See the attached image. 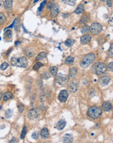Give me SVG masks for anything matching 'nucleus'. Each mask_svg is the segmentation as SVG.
I'll use <instances>...</instances> for the list:
<instances>
[{"mask_svg": "<svg viewBox=\"0 0 113 143\" xmlns=\"http://www.w3.org/2000/svg\"><path fill=\"white\" fill-rule=\"evenodd\" d=\"M11 64L13 66L22 67V68L26 67L27 63H28L27 59L25 57H21L20 58L12 57L11 59Z\"/></svg>", "mask_w": 113, "mask_h": 143, "instance_id": "obj_1", "label": "nucleus"}, {"mask_svg": "<svg viewBox=\"0 0 113 143\" xmlns=\"http://www.w3.org/2000/svg\"><path fill=\"white\" fill-rule=\"evenodd\" d=\"M94 59H95V55L94 54H87L82 58L80 62V66L83 68H87L89 65L93 63Z\"/></svg>", "mask_w": 113, "mask_h": 143, "instance_id": "obj_2", "label": "nucleus"}, {"mask_svg": "<svg viewBox=\"0 0 113 143\" xmlns=\"http://www.w3.org/2000/svg\"><path fill=\"white\" fill-rule=\"evenodd\" d=\"M102 113V109L99 107H96V106H93L90 107L88 109V112L87 114L89 117L92 118H98L101 116Z\"/></svg>", "mask_w": 113, "mask_h": 143, "instance_id": "obj_3", "label": "nucleus"}, {"mask_svg": "<svg viewBox=\"0 0 113 143\" xmlns=\"http://www.w3.org/2000/svg\"><path fill=\"white\" fill-rule=\"evenodd\" d=\"M93 70L97 74H103L107 71V66L103 63H98L94 65Z\"/></svg>", "mask_w": 113, "mask_h": 143, "instance_id": "obj_4", "label": "nucleus"}, {"mask_svg": "<svg viewBox=\"0 0 113 143\" xmlns=\"http://www.w3.org/2000/svg\"><path fill=\"white\" fill-rule=\"evenodd\" d=\"M102 30V26L101 24L96 22L93 23L91 26L90 27V32L91 33V34H94V35H96L100 33Z\"/></svg>", "mask_w": 113, "mask_h": 143, "instance_id": "obj_5", "label": "nucleus"}, {"mask_svg": "<svg viewBox=\"0 0 113 143\" xmlns=\"http://www.w3.org/2000/svg\"><path fill=\"white\" fill-rule=\"evenodd\" d=\"M56 80L60 85H65L68 81V76L64 74H59L56 76Z\"/></svg>", "mask_w": 113, "mask_h": 143, "instance_id": "obj_6", "label": "nucleus"}, {"mask_svg": "<svg viewBox=\"0 0 113 143\" xmlns=\"http://www.w3.org/2000/svg\"><path fill=\"white\" fill-rule=\"evenodd\" d=\"M40 111L38 109H31L28 111L27 113V116L29 119L31 120H34L39 116Z\"/></svg>", "mask_w": 113, "mask_h": 143, "instance_id": "obj_7", "label": "nucleus"}, {"mask_svg": "<svg viewBox=\"0 0 113 143\" xmlns=\"http://www.w3.org/2000/svg\"><path fill=\"white\" fill-rule=\"evenodd\" d=\"M69 93L68 90H62V91L60 92V93L58 94V99L60 102H66L67 99H68Z\"/></svg>", "mask_w": 113, "mask_h": 143, "instance_id": "obj_8", "label": "nucleus"}, {"mask_svg": "<svg viewBox=\"0 0 113 143\" xmlns=\"http://www.w3.org/2000/svg\"><path fill=\"white\" fill-rule=\"evenodd\" d=\"M59 12V8L57 4H53L52 7L51 8V16L52 18L56 17Z\"/></svg>", "mask_w": 113, "mask_h": 143, "instance_id": "obj_9", "label": "nucleus"}, {"mask_svg": "<svg viewBox=\"0 0 113 143\" xmlns=\"http://www.w3.org/2000/svg\"><path fill=\"white\" fill-rule=\"evenodd\" d=\"M110 81H111V77L108 76H105L100 79V84L102 86H105L109 84Z\"/></svg>", "mask_w": 113, "mask_h": 143, "instance_id": "obj_10", "label": "nucleus"}, {"mask_svg": "<svg viewBox=\"0 0 113 143\" xmlns=\"http://www.w3.org/2000/svg\"><path fill=\"white\" fill-rule=\"evenodd\" d=\"M91 39H92V37L90 34H85L84 36H81L80 41L82 44H87L90 42Z\"/></svg>", "mask_w": 113, "mask_h": 143, "instance_id": "obj_11", "label": "nucleus"}, {"mask_svg": "<svg viewBox=\"0 0 113 143\" xmlns=\"http://www.w3.org/2000/svg\"><path fill=\"white\" fill-rule=\"evenodd\" d=\"M102 109L104 111H110L113 109L111 103L109 102V101H105L102 104Z\"/></svg>", "mask_w": 113, "mask_h": 143, "instance_id": "obj_12", "label": "nucleus"}, {"mask_svg": "<svg viewBox=\"0 0 113 143\" xmlns=\"http://www.w3.org/2000/svg\"><path fill=\"white\" fill-rule=\"evenodd\" d=\"M73 140H74L73 137L70 134H66V135H64L63 138H62V142L65 143H72Z\"/></svg>", "mask_w": 113, "mask_h": 143, "instance_id": "obj_13", "label": "nucleus"}, {"mask_svg": "<svg viewBox=\"0 0 113 143\" xmlns=\"http://www.w3.org/2000/svg\"><path fill=\"white\" fill-rule=\"evenodd\" d=\"M78 84L76 82H72L68 85V88L72 92H75L77 90Z\"/></svg>", "mask_w": 113, "mask_h": 143, "instance_id": "obj_14", "label": "nucleus"}, {"mask_svg": "<svg viewBox=\"0 0 113 143\" xmlns=\"http://www.w3.org/2000/svg\"><path fill=\"white\" fill-rule=\"evenodd\" d=\"M66 122L65 120H60V121H58V123L56 124V128L58 130H62V129H64V127L66 126Z\"/></svg>", "mask_w": 113, "mask_h": 143, "instance_id": "obj_15", "label": "nucleus"}, {"mask_svg": "<svg viewBox=\"0 0 113 143\" xmlns=\"http://www.w3.org/2000/svg\"><path fill=\"white\" fill-rule=\"evenodd\" d=\"M40 135H41V137L43 138V139L48 138V137H49V132H48V130H47V128H44L41 130Z\"/></svg>", "mask_w": 113, "mask_h": 143, "instance_id": "obj_16", "label": "nucleus"}, {"mask_svg": "<svg viewBox=\"0 0 113 143\" xmlns=\"http://www.w3.org/2000/svg\"><path fill=\"white\" fill-rule=\"evenodd\" d=\"M12 1H13V0H5V1L3 3V6L5 9L7 10L10 9L12 7Z\"/></svg>", "mask_w": 113, "mask_h": 143, "instance_id": "obj_17", "label": "nucleus"}, {"mask_svg": "<svg viewBox=\"0 0 113 143\" xmlns=\"http://www.w3.org/2000/svg\"><path fill=\"white\" fill-rule=\"evenodd\" d=\"M77 69L75 68V67H72L70 69V72H69V76L71 78H74L77 74Z\"/></svg>", "mask_w": 113, "mask_h": 143, "instance_id": "obj_18", "label": "nucleus"}, {"mask_svg": "<svg viewBox=\"0 0 113 143\" xmlns=\"http://www.w3.org/2000/svg\"><path fill=\"white\" fill-rule=\"evenodd\" d=\"M84 9H85V7H84V5L83 4H80L77 8L75 9V13L77 14H80L83 13V12L84 11Z\"/></svg>", "mask_w": 113, "mask_h": 143, "instance_id": "obj_19", "label": "nucleus"}, {"mask_svg": "<svg viewBox=\"0 0 113 143\" xmlns=\"http://www.w3.org/2000/svg\"><path fill=\"white\" fill-rule=\"evenodd\" d=\"M13 98V95L11 92H7L5 93L4 94L3 96V100L4 101H7V100H9V99H12Z\"/></svg>", "mask_w": 113, "mask_h": 143, "instance_id": "obj_20", "label": "nucleus"}, {"mask_svg": "<svg viewBox=\"0 0 113 143\" xmlns=\"http://www.w3.org/2000/svg\"><path fill=\"white\" fill-rule=\"evenodd\" d=\"M46 55H47L46 52H41L40 54H39L37 55V57H36V61H40V60H42V59H44V58L46 57Z\"/></svg>", "mask_w": 113, "mask_h": 143, "instance_id": "obj_21", "label": "nucleus"}, {"mask_svg": "<svg viewBox=\"0 0 113 143\" xmlns=\"http://www.w3.org/2000/svg\"><path fill=\"white\" fill-rule=\"evenodd\" d=\"M62 1L66 5L70 6H74L75 5L76 0H62Z\"/></svg>", "mask_w": 113, "mask_h": 143, "instance_id": "obj_22", "label": "nucleus"}, {"mask_svg": "<svg viewBox=\"0 0 113 143\" xmlns=\"http://www.w3.org/2000/svg\"><path fill=\"white\" fill-rule=\"evenodd\" d=\"M74 62V58L72 56H69L65 59V61H64V63H66V64H68V65H72L73 64Z\"/></svg>", "mask_w": 113, "mask_h": 143, "instance_id": "obj_23", "label": "nucleus"}, {"mask_svg": "<svg viewBox=\"0 0 113 143\" xmlns=\"http://www.w3.org/2000/svg\"><path fill=\"white\" fill-rule=\"evenodd\" d=\"M57 71H58V69L56 66H51L49 68V72L54 76H55L57 74Z\"/></svg>", "mask_w": 113, "mask_h": 143, "instance_id": "obj_24", "label": "nucleus"}, {"mask_svg": "<svg viewBox=\"0 0 113 143\" xmlns=\"http://www.w3.org/2000/svg\"><path fill=\"white\" fill-rule=\"evenodd\" d=\"M90 30V27L88 25H85L81 28V33L82 34H85Z\"/></svg>", "mask_w": 113, "mask_h": 143, "instance_id": "obj_25", "label": "nucleus"}, {"mask_svg": "<svg viewBox=\"0 0 113 143\" xmlns=\"http://www.w3.org/2000/svg\"><path fill=\"white\" fill-rule=\"evenodd\" d=\"M89 21V18L87 15H83L80 19V23H86Z\"/></svg>", "mask_w": 113, "mask_h": 143, "instance_id": "obj_26", "label": "nucleus"}, {"mask_svg": "<svg viewBox=\"0 0 113 143\" xmlns=\"http://www.w3.org/2000/svg\"><path fill=\"white\" fill-rule=\"evenodd\" d=\"M12 114H13V111H12V109H7L5 111V116L6 118H11L12 116Z\"/></svg>", "mask_w": 113, "mask_h": 143, "instance_id": "obj_27", "label": "nucleus"}, {"mask_svg": "<svg viewBox=\"0 0 113 143\" xmlns=\"http://www.w3.org/2000/svg\"><path fill=\"white\" fill-rule=\"evenodd\" d=\"M4 36L7 39H9L12 36V31L11 30H6L4 33Z\"/></svg>", "mask_w": 113, "mask_h": 143, "instance_id": "obj_28", "label": "nucleus"}, {"mask_svg": "<svg viewBox=\"0 0 113 143\" xmlns=\"http://www.w3.org/2000/svg\"><path fill=\"white\" fill-rule=\"evenodd\" d=\"M74 42V40L69 38V39H68V40H66V42H64V44H65L66 46H68V47H70V46H72V45H73Z\"/></svg>", "mask_w": 113, "mask_h": 143, "instance_id": "obj_29", "label": "nucleus"}, {"mask_svg": "<svg viewBox=\"0 0 113 143\" xmlns=\"http://www.w3.org/2000/svg\"><path fill=\"white\" fill-rule=\"evenodd\" d=\"M6 22V18L3 14L0 12V25L3 24Z\"/></svg>", "mask_w": 113, "mask_h": 143, "instance_id": "obj_30", "label": "nucleus"}, {"mask_svg": "<svg viewBox=\"0 0 113 143\" xmlns=\"http://www.w3.org/2000/svg\"><path fill=\"white\" fill-rule=\"evenodd\" d=\"M42 66H43V64H42V63H40V62H38V63H36V64L34 65L33 68H34V70H38L40 69V68H41Z\"/></svg>", "mask_w": 113, "mask_h": 143, "instance_id": "obj_31", "label": "nucleus"}, {"mask_svg": "<svg viewBox=\"0 0 113 143\" xmlns=\"http://www.w3.org/2000/svg\"><path fill=\"white\" fill-rule=\"evenodd\" d=\"M26 133H27V128L25 127V126H24V127L23 128L22 132V134H21L20 138L22 139H24L25 136V135H26Z\"/></svg>", "mask_w": 113, "mask_h": 143, "instance_id": "obj_32", "label": "nucleus"}, {"mask_svg": "<svg viewBox=\"0 0 113 143\" xmlns=\"http://www.w3.org/2000/svg\"><path fill=\"white\" fill-rule=\"evenodd\" d=\"M8 67H9V64L7 63H3V64H1V65L0 66V68L2 70H5Z\"/></svg>", "mask_w": 113, "mask_h": 143, "instance_id": "obj_33", "label": "nucleus"}, {"mask_svg": "<svg viewBox=\"0 0 113 143\" xmlns=\"http://www.w3.org/2000/svg\"><path fill=\"white\" fill-rule=\"evenodd\" d=\"M109 55L113 58V43H112L110 46L109 50Z\"/></svg>", "mask_w": 113, "mask_h": 143, "instance_id": "obj_34", "label": "nucleus"}, {"mask_svg": "<svg viewBox=\"0 0 113 143\" xmlns=\"http://www.w3.org/2000/svg\"><path fill=\"white\" fill-rule=\"evenodd\" d=\"M42 78L45 79H47L50 77V74L47 72H44L42 74Z\"/></svg>", "mask_w": 113, "mask_h": 143, "instance_id": "obj_35", "label": "nucleus"}, {"mask_svg": "<svg viewBox=\"0 0 113 143\" xmlns=\"http://www.w3.org/2000/svg\"><path fill=\"white\" fill-rule=\"evenodd\" d=\"M109 23L111 27H113V13L110 16L109 19Z\"/></svg>", "mask_w": 113, "mask_h": 143, "instance_id": "obj_36", "label": "nucleus"}, {"mask_svg": "<svg viewBox=\"0 0 113 143\" xmlns=\"http://www.w3.org/2000/svg\"><path fill=\"white\" fill-rule=\"evenodd\" d=\"M38 137H39V134L37 132H34L32 134V138L33 139H38Z\"/></svg>", "mask_w": 113, "mask_h": 143, "instance_id": "obj_37", "label": "nucleus"}, {"mask_svg": "<svg viewBox=\"0 0 113 143\" xmlns=\"http://www.w3.org/2000/svg\"><path fill=\"white\" fill-rule=\"evenodd\" d=\"M45 3H46V1H43L41 4H40V6L39 8H38V11L39 12L42 11V10L43 9L44 7L45 6Z\"/></svg>", "mask_w": 113, "mask_h": 143, "instance_id": "obj_38", "label": "nucleus"}, {"mask_svg": "<svg viewBox=\"0 0 113 143\" xmlns=\"http://www.w3.org/2000/svg\"><path fill=\"white\" fill-rule=\"evenodd\" d=\"M108 68L110 70L113 72V62H111V63H110L108 65Z\"/></svg>", "mask_w": 113, "mask_h": 143, "instance_id": "obj_39", "label": "nucleus"}, {"mask_svg": "<svg viewBox=\"0 0 113 143\" xmlns=\"http://www.w3.org/2000/svg\"><path fill=\"white\" fill-rule=\"evenodd\" d=\"M18 109L19 112H20V113H22L23 111V109H24V107H23L22 104H20V105L18 107Z\"/></svg>", "mask_w": 113, "mask_h": 143, "instance_id": "obj_40", "label": "nucleus"}, {"mask_svg": "<svg viewBox=\"0 0 113 143\" xmlns=\"http://www.w3.org/2000/svg\"><path fill=\"white\" fill-rule=\"evenodd\" d=\"M112 5H113V1H112V0H107V7H112Z\"/></svg>", "mask_w": 113, "mask_h": 143, "instance_id": "obj_41", "label": "nucleus"}, {"mask_svg": "<svg viewBox=\"0 0 113 143\" xmlns=\"http://www.w3.org/2000/svg\"><path fill=\"white\" fill-rule=\"evenodd\" d=\"M52 6H53V5H52V2L50 1L49 2V3L48 4V5H47V8H48V9H51V8L52 7Z\"/></svg>", "mask_w": 113, "mask_h": 143, "instance_id": "obj_42", "label": "nucleus"}, {"mask_svg": "<svg viewBox=\"0 0 113 143\" xmlns=\"http://www.w3.org/2000/svg\"><path fill=\"white\" fill-rule=\"evenodd\" d=\"M3 0H0V9L3 7Z\"/></svg>", "mask_w": 113, "mask_h": 143, "instance_id": "obj_43", "label": "nucleus"}, {"mask_svg": "<svg viewBox=\"0 0 113 143\" xmlns=\"http://www.w3.org/2000/svg\"><path fill=\"white\" fill-rule=\"evenodd\" d=\"M15 142H16V139H13L12 140V141H11L9 143H15Z\"/></svg>", "mask_w": 113, "mask_h": 143, "instance_id": "obj_44", "label": "nucleus"}, {"mask_svg": "<svg viewBox=\"0 0 113 143\" xmlns=\"http://www.w3.org/2000/svg\"><path fill=\"white\" fill-rule=\"evenodd\" d=\"M18 44H20V41H16V42L15 44V46H17Z\"/></svg>", "mask_w": 113, "mask_h": 143, "instance_id": "obj_45", "label": "nucleus"}, {"mask_svg": "<svg viewBox=\"0 0 113 143\" xmlns=\"http://www.w3.org/2000/svg\"><path fill=\"white\" fill-rule=\"evenodd\" d=\"M1 98H2V94L0 92V100L1 99Z\"/></svg>", "mask_w": 113, "mask_h": 143, "instance_id": "obj_46", "label": "nucleus"}, {"mask_svg": "<svg viewBox=\"0 0 113 143\" xmlns=\"http://www.w3.org/2000/svg\"><path fill=\"white\" fill-rule=\"evenodd\" d=\"M102 1V2H103V3H104V2H105L107 0H101Z\"/></svg>", "mask_w": 113, "mask_h": 143, "instance_id": "obj_47", "label": "nucleus"}, {"mask_svg": "<svg viewBox=\"0 0 113 143\" xmlns=\"http://www.w3.org/2000/svg\"><path fill=\"white\" fill-rule=\"evenodd\" d=\"M38 1V0H34V3H36V2Z\"/></svg>", "mask_w": 113, "mask_h": 143, "instance_id": "obj_48", "label": "nucleus"}, {"mask_svg": "<svg viewBox=\"0 0 113 143\" xmlns=\"http://www.w3.org/2000/svg\"><path fill=\"white\" fill-rule=\"evenodd\" d=\"M19 1H25V0H19Z\"/></svg>", "mask_w": 113, "mask_h": 143, "instance_id": "obj_49", "label": "nucleus"}, {"mask_svg": "<svg viewBox=\"0 0 113 143\" xmlns=\"http://www.w3.org/2000/svg\"><path fill=\"white\" fill-rule=\"evenodd\" d=\"M1 106H0V110H1Z\"/></svg>", "mask_w": 113, "mask_h": 143, "instance_id": "obj_50", "label": "nucleus"}]
</instances>
